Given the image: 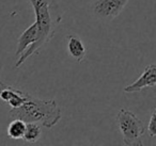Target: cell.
<instances>
[{
    "mask_svg": "<svg viewBox=\"0 0 156 146\" xmlns=\"http://www.w3.org/2000/svg\"><path fill=\"white\" fill-rule=\"evenodd\" d=\"M39 40V26L37 23H33L29 28H27L24 32L20 34L17 41V48H16L15 57L20 58L26 50H28L31 46Z\"/></svg>",
    "mask_w": 156,
    "mask_h": 146,
    "instance_id": "52a82bcc",
    "label": "cell"
},
{
    "mask_svg": "<svg viewBox=\"0 0 156 146\" xmlns=\"http://www.w3.org/2000/svg\"><path fill=\"white\" fill-rule=\"evenodd\" d=\"M11 120L20 118L26 123H37L45 128H52L60 122L62 112L55 99L30 98L20 108L10 109Z\"/></svg>",
    "mask_w": 156,
    "mask_h": 146,
    "instance_id": "7a4b0ae2",
    "label": "cell"
},
{
    "mask_svg": "<svg viewBox=\"0 0 156 146\" xmlns=\"http://www.w3.org/2000/svg\"><path fill=\"white\" fill-rule=\"evenodd\" d=\"M1 85V92H0V99L5 105H8L10 109H16L20 108L30 98V95L26 92L15 89L5 84L3 82L0 83Z\"/></svg>",
    "mask_w": 156,
    "mask_h": 146,
    "instance_id": "5b68a950",
    "label": "cell"
},
{
    "mask_svg": "<svg viewBox=\"0 0 156 146\" xmlns=\"http://www.w3.org/2000/svg\"><path fill=\"white\" fill-rule=\"evenodd\" d=\"M67 52L74 60L81 63L87 56V46L78 35L69 34L67 36Z\"/></svg>",
    "mask_w": 156,
    "mask_h": 146,
    "instance_id": "ba28073f",
    "label": "cell"
},
{
    "mask_svg": "<svg viewBox=\"0 0 156 146\" xmlns=\"http://www.w3.org/2000/svg\"><path fill=\"white\" fill-rule=\"evenodd\" d=\"M156 85V64H150L145 67L141 76L132 84L124 88L125 93H136L145 88Z\"/></svg>",
    "mask_w": 156,
    "mask_h": 146,
    "instance_id": "8992f818",
    "label": "cell"
},
{
    "mask_svg": "<svg viewBox=\"0 0 156 146\" xmlns=\"http://www.w3.org/2000/svg\"><path fill=\"white\" fill-rule=\"evenodd\" d=\"M115 120L125 145H142L141 137L145 131L144 125L132 111L124 108L120 109Z\"/></svg>",
    "mask_w": 156,
    "mask_h": 146,
    "instance_id": "3957f363",
    "label": "cell"
},
{
    "mask_svg": "<svg viewBox=\"0 0 156 146\" xmlns=\"http://www.w3.org/2000/svg\"><path fill=\"white\" fill-rule=\"evenodd\" d=\"M27 129V123L20 118L12 120L8 126V137L13 140L24 139Z\"/></svg>",
    "mask_w": 156,
    "mask_h": 146,
    "instance_id": "9c48e42d",
    "label": "cell"
},
{
    "mask_svg": "<svg viewBox=\"0 0 156 146\" xmlns=\"http://www.w3.org/2000/svg\"><path fill=\"white\" fill-rule=\"evenodd\" d=\"M129 0H96L92 5L94 15L103 20H112L123 11Z\"/></svg>",
    "mask_w": 156,
    "mask_h": 146,
    "instance_id": "277c9868",
    "label": "cell"
},
{
    "mask_svg": "<svg viewBox=\"0 0 156 146\" xmlns=\"http://www.w3.org/2000/svg\"><path fill=\"white\" fill-rule=\"evenodd\" d=\"M42 135L41 125L37 123H27V129L25 133L24 141L27 143H35L40 140Z\"/></svg>",
    "mask_w": 156,
    "mask_h": 146,
    "instance_id": "30bf717a",
    "label": "cell"
},
{
    "mask_svg": "<svg viewBox=\"0 0 156 146\" xmlns=\"http://www.w3.org/2000/svg\"><path fill=\"white\" fill-rule=\"evenodd\" d=\"M35 14V22L39 26V40L24 52L15 63L20 67L29 57L39 54L42 47L54 37L61 20L62 11L56 0H29Z\"/></svg>",
    "mask_w": 156,
    "mask_h": 146,
    "instance_id": "6da1fadb",
    "label": "cell"
},
{
    "mask_svg": "<svg viewBox=\"0 0 156 146\" xmlns=\"http://www.w3.org/2000/svg\"><path fill=\"white\" fill-rule=\"evenodd\" d=\"M147 132L150 137H156V108L152 112L149 125H147Z\"/></svg>",
    "mask_w": 156,
    "mask_h": 146,
    "instance_id": "8fae6325",
    "label": "cell"
}]
</instances>
